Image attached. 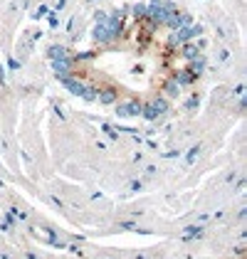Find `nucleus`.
<instances>
[{
  "label": "nucleus",
  "mask_w": 247,
  "mask_h": 259,
  "mask_svg": "<svg viewBox=\"0 0 247 259\" xmlns=\"http://www.w3.org/2000/svg\"><path fill=\"white\" fill-rule=\"evenodd\" d=\"M139 109H141V104H136V101H134V104H126V106H124L121 114L124 116H136V114H139Z\"/></svg>",
  "instance_id": "nucleus-1"
}]
</instances>
